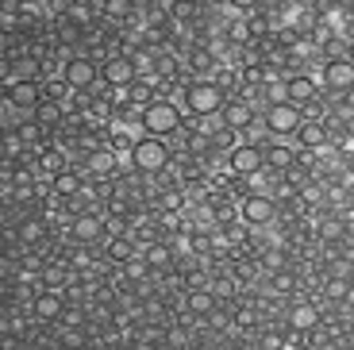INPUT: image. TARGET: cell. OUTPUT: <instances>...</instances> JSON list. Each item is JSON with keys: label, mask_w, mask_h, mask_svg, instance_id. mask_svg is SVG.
Wrapping results in <instances>:
<instances>
[{"label": "cell", "mask_w": 354, "mask_h": 350, "mask_svg": "<svg viewBox=\"0 0 354 350\" xmlns=\"http://www.w3.org/2000/svg\"><path fill=\"white\" fill-rule=\"evenodd\" d=\"M181 123H185L181 108H177L174 100H166V97H154L151 104L142 108V116H139L142 135H151V139H166V135L181 131Z\"/></svg>", "instance_id": "cell-1"}, {"label": "cell", "mask_w": 354, "mask_h": 350, "mask_svg": "<svg viewBox=\"0 0 354 350\" xmlns=\"http://www.w3.org/2000/svg\"><path fill=\"white\" fill-rule=\"evenodd\" d=\"M181 104H185L196 120H216L220 108L227 104V93H223L216 81H193V85H185V93H181Z\"/></svg>", "instance_id": "cell-2"}, {"label": "cell", "mask_w": 354, "mask_h": 350, "mask_svg": "<svg viewBox=\"0 0 354 350\" xmlns=\"http://www.w3.org/2000/svg\"><path fill=\"white\" fill-rule=\"evenodd\" d=\"M319 89H324L331 100L346 97V93L354 89V66L346 58H328L324 66H319Z\"/></svg>", "instance_id": "cell-3"}, {"label": "cell", "mask_w": 354, "mask_h": 350, "mask_svg": "<svg viewBox=\"0 0 354 350\" xmlns=\"http://www.w3.org/2000/svg\"><path fill=\"white\" fill-rule=\"evenodd\" d=\"M301 123H304L301 108L285 100V104H270V108H266L262 127H266V135H274V139H289V135H297Z\"/></svg>", "instance_id": "cell-4"}, {"label": "cell", "mask_w": 354, "mask_h": 350, "mask_svg": "<svg viewBox=\"0 0 354 350\" xmlns=\"http://www.w3.org/2000/svg\"><path fill=\"white\" fill-rule=\"evenodd\" d=\"M131 158H135V169H142V174H162V169L169 166V147L166 139H139L131 147Z\"/></svg>", "instance_id": "cell-5"}, {"label": "cell", "mask_w": 354, "mask_h": 350, "mask_svg": "<svg viewBox=\"0 0 354 350\" xmlns=\"http://www.w3.org/2000/svg\"><path fill=\"white\" fill-rule=\"evenodd\" d=\"M277 216V201L270 193H247L239 204V219L247 228H266V223H274Z\"/></svg>", "instance_id": "cell-6"}, {"label": "cell", "mask_w": 354, "mask_h": 350, "mask_svg": "<svg viewBox=\"0 0 354 350\" xmlns=\"http://www.w3.org/2000/svg\"><path fill=\"white\" fill-rule=\"evenodd\" d=\"M227 166H231V174H235V177H254V174H262V169H266L262 147H258V142H239V147H231Z\"/></svg>", "instance_id": "cell-7"}, {"label": "cell", "mask_w": 354, "mask_h": 350, "mask_svg": "<svg viewBox=\"0 0 354 350\" xmlns=\"http://www.w3.org/2000/svg\"><path fill=\"white\" fill-rule=\"evenodd\" d=\"M220 123H223V131H247L250 123H254V104L243 97H227V104L220 108Z\"/></svg>", "instance_id": "cell-8"}, {"label": "cell", "mask_w": 354, "mask_h": 350, "mask_svg": "<svg viewBox=\"0 0 354 350\" xmlns=\"http://www.w3.org/2000/svg\"><path fill=\"white\" fill-rule=\"evenodd\" d=\"M97 77H100L97 62H88V58H73V62H66L62 81L73 89V93H88V89L97 85Z\"/></svg>", "instance_id": "cell-9"}, {"label": "cell", "mask_w": 354, "mask_h": 350, "mask_svg": "<svg viewBox=\"0 0 354 350\" xmlns=\"http://www.w3.org/2000/svg\"><path fill=\"white\" fill-rule=\"evenodd\" d=\"M285 100H289V104H297V108L319 100L316 77H308V73H289V77H285Z\"/></svg>", "instance_id": "cell-10"}, {"label": "cell", "mask_w": 354, "mask_h": 350, "mask_svg": "<svg viewBox=\"0 0 354 350\" xmlns=\"http://www.w3.org/2000/svg\"><path fill=\"white\" fill-rule=\"evenodd\" d=\"M262 162H266V169L285 174L289 166H297V147H289L285 139H274L270 147H262Z\"/></svg>", "instance_id": "cell-11"}, {"label": "cell", "mask_w": 354, "mask_h": 350, "mask_svg": "<svg viewBox=\"0 0 354 350\" xmlns=\"http://www.w3.org/2000/svg\"><path fill=\"white\" fill-rule=\"evenodd\" d=\"M316 327H319V308L312 304V300L289 308V331L292 335H308V331H316Z\"/></svg>", "instance_id": "cell-12"}, {"label": "cell", "mask_w": 354, "mask_h": 350, "mask_svg": "<svg viewBox=\"0 0 354 350\" xmlns=\"http://www.w3.org/2000/svg\"><path fill=\"white\" fill-rule=\"evenodd\" d=\"M100 77H104V85H108V89H115V93H124V89L135 81L131 58H112V62L104 66V70H100Z\"/></svg>", "instance_id": "cell-13"}, {"label": "cell", "mask_w": 354, "mask_h": 350, "mask_svg": "<svg viewBox=\"0 0 354 350\" xmlns=\"http://www.w3.org/2000/svg\"><path fill=\"white\" fill-rule=\"evenodd\" d=\"M292 139H297V147H301V150H324V147H328V127H324V123H308V120H304Z\"/></svg>", "instance_id": "cell-14"}, {"label": "cell", "mask_w": 354, "mask_h": 350, "mask_svg": "<svg viewBox=\"0 0 354 350\" xmlns=\"http://www.w3.org/2000/svg\"><path fill=\"white\" fill-rule=\"evenodd\" d=\"M8 100L16 108H35L39 104V85H35V81H19V85L8 89Z\"/></svg>", "instance_id": "cell-15"}, {"label": "cell", "mask_w": 354, "mask_h": 350, "mask_svg": "<svg viewBox=\"0 0 354 350\" xmlns=\"http://www.w3.org/2000/svg\"><path fill=\"white\" fill-rule=\"evenodd\" d=\"M81 193V177L62 169V174H54V196H77Z\"/></svg>", "instance_id": "cell-16"}, {"label": "cell", "mask_w": 354, "mask_h": 350, "mask_svg": "<svg viewBox=\"0 0 354 350\" xmlns=\"http://www.w3.org/2000/svg\"><path fill=\"white\" fill-rule=\"evenodd\" d=\"M88 174H93V177H112V174H115L112 150H97V154L88 158Z\"/></svg>", "instance_id": "cell-17"}, {"label": "cell", "mask_w": 354, "mask_h": 350, "mask_svg": "<svg viewBox=\"0 0 354 350\" xmlns=\"http://www.w3.org/2000/svg\"><path fill=\"white\" fill-rule=\"evenodd\" d=\"M58 312H62V297H58V293H43V297L35 300V315H39V320H54Z\"/></svg>", "instance_id": "cell-18"}, {"label": "cell", "mask_w": 354, "mask_h": 350, "mask_svg": "<svg viewBox=\"0 0 354 350\" xmlns=\"http://www.w3.org/2000/svg\"><path fill=\"white\" fill-rule=\"evenodd\" d=\"M212 308H216V297L208 289H193V293H189V312H193V315H204V312H212Z\"/></svg>", "instance_id": "cell-19"}, {"label": "cell", "mask_w": 354, "mask_h": 350, "mask_svg": "<svg viewBox=\"0 0 354 350\" xmlns=\"http://www.w3.org/2000/svg\"><path fill=\"white\" fill-rule=\"evenodd\" d=\"M154 100V89L147 85V81H131V85H127V104H151Z\"/></svg>", "instance_id": "cell-20"}, {"label": "cell", "mask_w": 354, "mask_h": 350, "mask_svg": "<svg viewBox=\"0 0 354 350\" xmlns=\"http://www.w3.org/2000/svg\"><path fill=\"white\" fill-rule=\"evenodd\" d=\"M58 120H62V104H50V100L35 104V123H58Z\"/></svg>", "instance_id": "cell-21"}, {"label": "cell", "mask_w": 354, "mask_h": 350, "mask_svg": "<svg viewBox=\"0 0 354 350\" xmlns=\"http://www.w3.org/2000/svg\"><path fill=\"white\" fill-rule=\"evenodd\" d=\"M43 93H46V100H50V104H62V100L70 97V85H66L62 77H54V81H46Z\"/></svg>", "instance_id": "cell-22"}, {"label": "cell", "mask_w": 354, "mask_h": 350, "mask_svg": "<svg viewBox=\"0 0 354 350\" xmlns=\"http://www.w3.org/2000/svg\"><path fill=\"white\" fill-rule=\"evenodd\" d=\"M154 73H158V77H177V58H169V54H158V58H154Z\"/></svg>", "instance_id": "cell-23"}, {"label": "cell", "mask_w": 354, "mask_h": 350, "mask_svg": "<svg viewBox=\"0 0 354 350\" xmlns=\"http://www.w3.org/2000/svg\"><path fill=\"white\" fill-rule=\"evenodd\" d=\"M227 39L231 43H250V24L247 19H235V24L227 27Z\"/></svg>", "instance_id": "cell-24"}, {"label": "cell", "mask_w": 354, "mask_h": 350, "mask_svg": "<svg viewBox=\"0 0 354 350\" xmlns=\"http://www.w3.org/2000/svg\"><path fill=\"white\" fill-rule=\"evenodd\" d=\"M112 162H115V169H135V158H131V147H115L112 150Z\"/></svg>", "instance_id": "cell-25"}, {"label": "cell", "mask_w": 354, "mask_h": 350, "mask_svg": "<svg viewBox=\"0 0 354 350\" xmlns=\"http://www.w3.org/2000/svg\"><path fill=\"white\" fill-rule=\"evenodd\" d=\"M73 231H77V239H97L100 223H97L93 216H81V219H77V228H73Z\"/></svg>", "instance_id": "cell-26"}, {"label": "cell", "mask_w": 354, "mask_h": 350, "mask_svg": "<svg viewBox=\"0 0 354 350\" xmlns=\"http://www.w3.org/2000/svg\"><path fill=\"white\" fill-rule=\"evenodd\" d=\"M328 297L331 300H346V277H331L328 281Z\"/></svg>", "instance_id": "cell-27"}, {"label": "cell", "mask_w": 354, "mask_h": 350, "mask_svg": "<svg viewBox=\"0 0 354 350\" xmlns=\"http://www.w3.org/2000/svg\"><path fill=\"white\" fill-rule=\"evenodd\" d=\"M274 289H277V293H292V289H297V277H292V273H277V277H274Z\"/></svg>", "instance_id": "cell-28"}, {"label": "cell", "mask_w": 354, "mask_h": 350, "mask_svg": "<svg viewBox=\"0 0 354 350\" xmlns=\"http://www.w3.org/2000/svg\"><path fill=\"white\" fill-rule=\"evenodd\" d=\"M181 204H185V196H181V193H162V208H166V212H177Z\"/></svg>", "instance_id": "cell-29"}, {"label": "cell", "mask_w": 354, "mask_h": 350, "mask_svg": "<svg viewBox=\"0 0 354 350\" xmlns=\"http://www.w3.org/2000/svg\"><path fill=\"white\" fill-rule=\"evenodd\" d=\"M346 300L354 304V277H346Z\"/></svg>", "instance_id": "cell-30"}]
</instances>
